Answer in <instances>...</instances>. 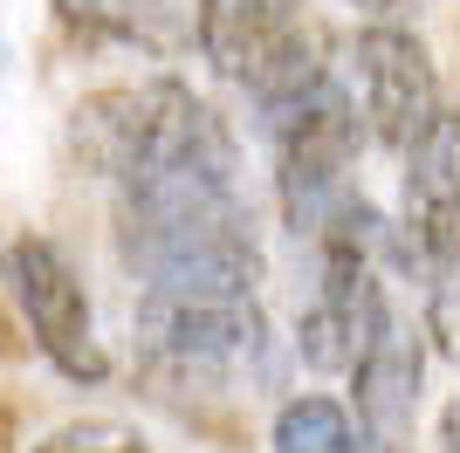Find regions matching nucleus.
Returning <instances> with one entry per match:
<instances>
[{
  "label": "nucleus",
  "instance_id": "12",
  "mask_svg": "<svg viewBox=\"0 0 460 453\" xmlns=\"http://www.w3.org/2000/svg\"><path fill=\"white\" fill-rule=\"evenodd\" d=\"M440 453H460V398L440 413Z\"/></svg>",
  "mask_w": 460,
  "mask_h": 453
},
{
  "label": "nucleus",
  "instance_id": "4",
  "mask_svg": "<svg viewBox=\"0 0 460 453\" xmlns=\"http://www.w3.org/2000/svg\"><path fill=\"white\" fill-rule=\"evenodd\" d=\"M7 296H14L35 351L56 364L69 385H103V378H111V358H103V343H96L90 289H83L76 262H69L56 241L21 234V241L7 247Z\"/></svg>",
  "mask_w": 460,
  "mask_h": 453
},
{
  "label": "nucleus",
  "instance_id": "13",
  "mask_svg": "<svg viewBox=\"0 0 460 453\" xmlns=\"http://www.w3.org/2000/svg\"><path fill=\"white\" fill-rule=\"evenodd\" d=\"M344 7H358V14H392V7H405V0H344Z\"/></svg>",
  "mask_w": 460,
  "mask_h": 453
},
{
  "label": "nucleus",
  "instance_id": "14",
  "mask_svg": "<svg viewBox=\"0 0 460 453\" xmlns=\"http://www.w3.org/2000/svg\"><path fill=\"white\" fill-rule=\"evenodd\" d=\"M296 7H303V0H296Z\"/></svg>",
  "mask_w": 460,
  "mask_h": 453
},
{
  "label": "nucleus",
  "instance_id": "5",
  "mask_svg": "<svg viewBox=\"0 0 460 453\" xmlns=\"http://www.w3.org/2000/svg\"><path fill=\"white\" fill-rule=\"evenodd\" d=\"M350 83H358V103H365L371 145L385 151H412L426 138V124L447 111L440 103V69L426 56V41L412 28H392V21H371L350 35Z\"/></svg>",
  "mask_w": 460,
  "mask_h": 453
},
{
  "label": "nucleus",
  "instance_id": "8",
  "mask_svg": "<svg viewBox=\"0 0 460 453\" xmlns=\"http://www.w3.org/2000/svg\"><path fill=\"white\" fill-rule=\"evenodd\" d=\"M56 21L69 28L76 41H96V49H137L152 62H172L186 56L199 28L179 0H49Z\"/></svg>",
  "mask_w": 460,
  "mask_h": 453
},
{
  "label": "nucleus",
  "instance_id": "9",
  "mask_svg": "<svg viewBox=\"0 0 460 453\" xmlns=\"http://www.w3.org/2000/svg\"><path fill=\"white\" fill-rule=\"evenodd\" d=\"M269 453H358V413L330 392H296L275 405Z\"/></svg>",
  "mask_w": 460,
  "mask_h": 453
},
{
  "label": "nucleus",
  "instance_id": "11",
  "mask_svg": "<svg viewBox=\"0 0 460 453\" xmlns=\"http://www.w3.org/2000/svg\"><path fill=\"white\" fill-rule=\"evenodd\" d=\"M35 453H152L131 426H117V419H76V426H62L49 433Z\"/></svg>",
  "mask_w": 460,
  "mask_h": 453
},
{
  "label": "nucleus",
  "instance_id": "7",
  "mask_svg": "<svg viewBox=\"0 0 460 453\" xmlns=\"http://www.w3.org/2000/svg\"><path fill=\"white\" fill-rule=\"evenodd\" d=\"M350 413H358V453L412 447V413H420V337L412 330H392L350 371Z\"/></svg>",
  "mask_w": 460,
  "mask_h": 453
},
{
  "label": "nucleus",
  "instance_id": "6",
  "mask_svg": "<svg viewBox=\"0 0 460 453\" xmlns=\"http://www.w3.org/2000/svg\"><path fill=\"white\" fill-rule=\"evenodd\" d=\"M399 226L420 247V268L460 262V111H440L399 172ZM426 282V275H420Z\"/></svg>",
  "mask_w": 460,
  "mask_h": 453
},
{
  "label": "nucleus",
  "instance_id": "3",
  "mask_svg": "<svg viewBox=\"0 0 460 453\" xmlns=\"http://www.w3.org/2000/svg\"><path fill=\"white\" fill-rule=\"evenodd\" d=\"M227 117L213 111L199 90H186L179 76H145V83H117L96 90L69 111V158L96 179H131V172L172 165L186 151L227 145Z\"/></svg>",
  "mask_w": 460,
  "mask_h": 453
},
{
  "label": "nucleus",
  "instance_id": "1",
  "mask_svg": "<svg viewBox=\"0 0 460 453\" xmlns=\"http://www.w3.org/2000/svg\"><path fill=\"white\" fill-rule=\"evenodd\" d=\"M117 262L137 296H254L261 241L241 192V145H207L117 179Z\"/></svg>",
  "mask_w": 460,
  "mask_h": 453
},
{
  "label": "nucleus",
  "instance_id": "2",
  "mask_svg": "<svg viewBox=\"0 0 460 453\" xmlns=\"http://www.w3.org/2000/svg\"><path fill=\"white\" fill-rule=\"evenodd\" d=\"M137 371L158 398L220 405L275 378L269 316L254 296H137Z\"/></svg>",
  "mask_w": 460,
  "mask_h": 453
},
{
  "label": "nucleus",
  "instance_id": "10",
  "mask_svg": "<svg viewBox=\"0 0 460 453\" xmlns=\"http://www.w3.org/2000/svg\"><path fill=\"white\" fill-rule=\"evenodd\" d=\"M426 337L440 358L460 364V262L426 268Z\"/></svg>",
  "mask_w": 460,
  "mask_h": 453
}]
</instances>
